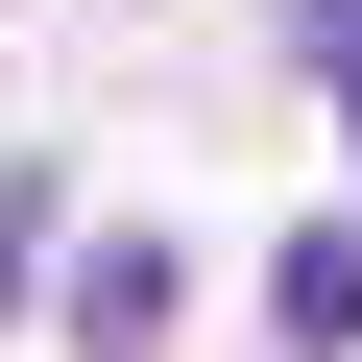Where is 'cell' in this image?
Listing matches in <instances>:
<instances>
[{"label": "cell", "mask_w": 362, "mask_h": 362, "mask_svg": "<svg viewBox=\"0 0 362 362\" xmlns=\"http://www.w3.org/2000/svg\"><path fill=\"white\" fill-rule=\"evenodd\" d=\"M73 338H97V362H121V338H169V266H145V242H97V266H73Z\"/></svg>", "instance_id": "2"}, {"label": "cell", "mask_w": 362, "mask_h": 362, "mask_svg": "<svg viewBox=\"0 0 362 362\" xmlns=\"http://www.w3.org/2000/svg\"><path fill=\"white\" fill-rule=\"evenodd\" d=\"M338 97H362V49H338Z\"/></svg>", "instance_id": "4"}, {"label": "cell", "mask_w": 362, "mask_h": 362, "mask_svg": "<svg viewBox=\"0 0 362 362\" xmlns=\"http://www.w3.org/2000/svg\"><path fill=\"white\" fill-rule=\"evenodd\" d=\"M266 338H290V362H338V338H362V242H338V218H314V242H266Z\"/></svg>", "instance_id": "1"}, {"label": "cell", "mask_w": 362, "mask_h": 362, "mask_svg": "<svg viewBox=\"0 0 362 362\" xmlns=\"http://www.w3.org/2000/svg\"><path fill=\"white\" fill-rule=\"evenodd\" d=\"M290 49H314V73H338V49H362V0H290Z\"/></svg>", "instance_id": "3"}]
</instances>
